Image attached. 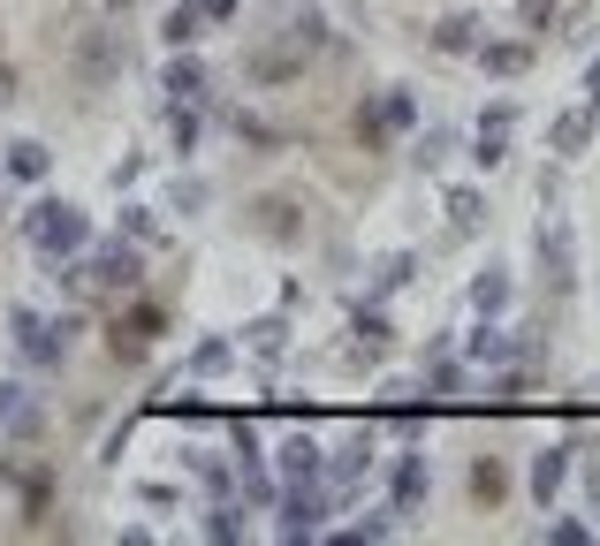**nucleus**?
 <instances>
[{
    "instance_id": "f257e3e1",
    "label": "nucleus",
    "mask_w": 600,
    "mask_h": 546,
    "mask_svg": "<svg viewBox=\"0 0 600 546\" xmlns=\"http://www.w3.org/2000/svg\"><path fill=\"white\" fill-rule=\"evenodd\" d=\"M282 31H289L282 46H266V53H252V61H244V77H252V85H297L304 61H312V53H327V16H312V8H304V16H289Z\"/></svg>"
},
{
    "instance_id": "f03ea898",
    "label": "nucleus",
    "mask_w": 600,
    "mask_h": 546,
    "mask_svg": "<svg viewBox=\"0 0 600 546\" xmlns=\"http://www.w3.org/2000/svg\"><path fill=\"white\" fill-rule=\"evenodd\" d=\"M23 244L53 266V258H77L91 244V212L85 206H69V198H39L31 206V220H23Z\"/></svg>"
},
{
    "instance_id": "7ed1b4c3",
    "label": "nucleus",
    "mask_w": 600,
    "mask_h": 546,
    "mask_svg": "<svg viewBox=\"0 0 600 546\" xmlns=\"http://www.w3.org/2000/svg\"><path fill=\"white\" fill-rule=\"evenodd\" d=\"M77 335H85V311H61V319H39V311H23V304L8 311V341H16L31 365H46V373H53V365H69Z\"/></svg>"
},
{
    "instance_id": "20e7f679",
    "label": "nucleus",
    "mask_w": 600,
    "mask_h": 546,
    "mask_svg": "<svg viewBox=\"0 0 600 546\" xmlns=\"http://www.w3.org/2000/svg\"><path fill=\"white\" fill-rule=\"evenodd\" d=\"M122 69H129L122 31H107V23L77 31V53H69V77H77V91H107L115 77H122Z\"/></svg>"
},
{
    "instance_id": "39448f33",
    "label": "nucleus",
    "mask_w": 600,
    "mask_h": 546,
    "mask_svg": "<svg viewBox=\"0 0 600 546\" xmlns=\"http://www.w3.org/2000/svg\"><path fill=\"white\" fill-rule=\"evenodd\" d=\"M228 463H236V494H244L252 508L282 502V494H274V470H266V440H258V425H252V418L228 425Z\"/></svg>"
},
{
    "instance_id": "423d86ee",
    "label": "nucleus",
    "mask_w": 600,
    "mask_h": 546,
    "mask_svg": "<svg viewBox=\"0 0 600 546\" xmlns=\"http://www.w3.org/2000/svg\"><path fill=\"white\" fill-rule=\"evenodd\" d=\"M160 335H168V311L160 304H129V311H115V327H107V357L115 365H145Z\"/></svg>"
},
{
    "instance_id": "0eeeda50",
    "label": "nucleus",
    "mask_w": 600,
    "mask_h": 546,
    "mask_svg": "<svg viewBox=\"0 0 600 546\" xmlns=\"http://www.w3.org/2000/svg\"><path fill=\"white\" fill-rule=\"evenodd\" d=\"M77 266H85V289H115V296H137V281H145V244H99V251H77Z\"/></svg>"
},
{
    "instance_id": "6e6552de",
    "label": "nucleus",
    "mask_w": 600,
    "mask_h": 546,
    "mask_svg": "<svg viewBox=\"0 0 600 546\" xmlns=\"http://www.w3.org/2000/svg\"><path fill=\"white\" fill-rule=\"evenodd\" d=\"M373 463H381V440H373V425H350L343 448L327 456V494H335V502H357V486L373 478Z\"/></svg>"
},
{
    "instance_id": "1a4fd4ad",
    "label": "nucleus",
    "mask_w": 600,
    "mask_h": 546,
    "mask_svg": "<svg viewBox=\"0 0 600 546\" xmlns=\"http://www.w3.org/2000/svg\"><path fill=\"white\" fill-rule=\"evenodd\" d=\"M244 228H252L258 244L289 251V244H304V236H312V212H304L297 198H282V190H274V198H252V206H244Z\"/></svg>"
},
{
    "instance_id": "9d476101",
    "label": "nucleus",
    "mask_w": 600,
    "mask_h": 546,
    "mask_svg": "<svg viewBox=\"0 0 600 546\" xmlns=\"http://www.w3.org/2000/svg\"><path fill=\"white\" fill-rule=\"evenodd\" d=\"M335 508L343 502L327 494V478H319V486H282V524H274V539H319Z\"/></svg>"
},
{
    "instance_id": "9b49d317",
    "label": "nucleus",
    "mask_w": 600,
    "mask_h": 546,
    "mask_svg": "<svg viewBox=\"0 0 600 546\" xmlns=\"http://www.w3.org/2000/svg\"><path fill=\"white\" fill-rule=\"evenodd\" d=\"M403 129H419V99L403 85H387L373 107H357V145H365V152H381L387 137H403Z\"/></svg>"
},
{
    "instance_id": "f8f14e48",
    "label": "nucleus",
    "mask_w": 600,
    "mask_h": 546,
    "mask_svg": "<svg viewBox=\"0 0 600 546\" xmlns=\"http://www.w3.org/2000/svg\"><path fill=\"white\" fill-rule=\"evenodd\" d=\"M540 281H548V296L578 289V236H570V220H548L540 228Z\"/></svg>"
},
{
    "instance_id": "ddd939ff",
    "label": "nucleus",
    "mask_w": 600,
    "mask_h": 546,
    "mask_svg": "<svg viewBox=\"0 0 600 546\" xmlns=\"http://www.w3.org/2000/svg\"><path fill=\"white\" fill-rule=\"evenodd\" d=\"M517 357H532V341L510 335L502 319H479L472 335H464V365H472V373H494V365H517Z\"/></svg>"
},
{
    "instance_id": "4468645a",
    "label": "nucleus",
    "mask_w": 600,
    "mask_h": 546,
    "mask_svg": "<svg viewBox=\"0 0 600 546\" xmlns=\"http://www.w3.org/2000/svg\"><path fill=\"white\" fill-rule=\"evenodd\" d=\"M395 357V327H387L381 304H357L350 311V365H387Z\"/></svg>"
},
{
    "instance_id": "2eb2a0df",
    "label": "nucleus",
    "mask_w": 600,
    "mask_h": 546,
    "mask_svg": "<svg viewBox=\"0 0 600 546\" xmlns=\"http://www.w3.org/2000/svg\"><path fill=\"white\" fill-rule=\"evenodd\" d=\"M274 478H282V486H319V478H327V448L297 425V433L274 448Z\"/></svg>"
},
{
    "instance_id": "dca6fc26",
    "label": "nucleus",
    "mask_w": 600,
    "mask_h": 546,
    "mask_svg": "<svg viewBox=\"0 0 600 546\" xmlns=\"http://www.w3.org/2000/svg\"><path fill=\"white\" fill-rule=\"evenodd\" d=\"M46 433V410L23 379H0V440H39Z\"/></svg>"
},
{
    "instance_id": "f3484780",
    "label": "nucleus",
    "mask_w": 600,
    "mask_h": 546,
    "mask_svg": "<svg viewBox=\"0 0 600 546\" xmlns=\"http://www.w3.org/2000/svg\"><path fill=\"white\" fill-rule=\"evenodd\" d=\"M433 494V463H426V448H403L395 456V486H387V508L395 516H411V508Z\"/></svg>"
},
{
    "instance_id": "a211bd4d",
    "label": "nucleus",
    "mask_w": 600,
    "mask_h": 546,
    "mask_svg": "<svg viewBox=\"0 0 600 546\" xmlns=\"http://www.w3.org/2000/svg\"><path fill=\"white\" fill-rule=\"evenodd\" d=\"M0 478H16V494H23V516H46V508H53V470H46V463L0 456Z\"/></svg>"
},
{
    "instance_id": "6ab92c4d",
    "label": "nucleus",
    "mask_w": 600,
    "mask_h": 546,
    "mask_svg": "<svg viewBox=\"0 0 600 546\" xmlns=\"http://www.w3.org/2000/svg\"><path fill=\"white\" fill-rule=\"evenodd\" d=\"M510 129H517V107H486V122H479V137H472V160L486 175L510 160Z\"/></svg>"
},
{
    "instance_id": "aec40b11",
    "label": "nucleus",
    "mask_w": 600,
    "mask_h": 546,
    "mask_svg": "<svg viewBox=\"0 0 600 546\" xmlns=\"http://www.w3.org/2000/svg\"><path fill=\"white\" fill-rule=\"evenodd\" d=\"M562 478H570V448H562V440H548V448L532 456V478H524V486H532V502H540V508H555Z\"/></svg>"
},
{
    "instance_id": "412c9836",
    "label": "nucleus",
    "mask_w": 600,
    "mask_h": 546,
    "mask_svg": "<svg viewBox=\"0 0 600 546\" xmlns=\"http://www.w3.org/2000/svg\"><path fill=\"white\" fill-rule=\"evenodd\" d=\"M244 349H252L258 365H282V357H289V311H266V319H252V327H244Z\"/></svg>"
},
{
    "instance_id": "4be33fe9",
    "label": "nucleus",
    "mask_w": 600,
    "mask_h": 546,
    "mask_svg": "<svg viewBox=\"0 0 600 546\" xmlns=\"http://www.w3.org/2000/svg\"><path fill=\"white\" fill-rule=\"evenodd\" d=\"M479 39H486V23H479L472 8H456V16L433 23V53H479Z\"/></svg>"
},
{
    "instance_id": "5701e85b",
    "label": "nucleus",
    "mask_w": 600,
    "mask_h": 546,
    "mask_svg": "<svg viewBox=\"0 0 600 546\" xmlns=\"http://www.w3.org/2000/svg\"><path fill=\"white\" fill-rule=\"evenodd\" d=\"M206 85H214V77H206V61H198L190 46L160 69V91H168V99H206Z\"/></svg>"
},
{
    "instance_id": "b1692460",
    "label": "nucleus",
    "mask_w": 600,
    "mask_h": 546,
    "mask_svg": "<svg viewBox=\"0 0 600 546\" xmlns=\"http://www.w3.org/2000/svg\"><path fill=\"white\" fill-rule=\"evenodd\" d=\"M479 69L486 77H524L532 69V39H479Z\"/></svg>"
},
{
    "instance_id": "393cba45",
    "label": "nucleus",
    "mask_w": 600,
    "mask_h": 546,
    "mask_svg": "<svg viewBox=\"0 0 600 546\" xmlns=\"http://www.w3.org/2000/svg\"><path fill=\"white\" fill-rule=\"evenodd\" d=\"M441 212H449V236H479V228H486V190L456 182V190L441 198Z\"/></svg>"
},
{
    "instance_id": "a878e982",
    "label": "nucleus",
    "mask_w": 600,
    "mask_h": 546,
    "mask_svg": "<svg viewBox=\"0 0 600 546\" xmlns=\"http://www.w3.org/2000/svg\"><path fill=\"white\" fill-rule=\"evenodd\" d=\"M586 137H593V107H562L555 122H548V145H555L562 160H570V152H586Z\"/></svg>"
},
{
    "instance_id": "bb28decb",
    "label": "nucleus",
    "mask_w": 600,
    "mask_h": 546,
    "mask_svg": "<svg viewBox=\"0 0 600 546\" xmlns=\"http://www.w3.org/2000/svg\"><path fill=\"white\" fill-rule=\"evenodd\" d=\"M464 486H472V502H479V508H502V502H510V470H502V456H479Z\"/></svg>"
},
{
    "instance_id": "cd10ccee",
    "label": "nucleus",
    "mask_w": 600,
    "mask_h": 546,
    "mask_svg": "<svg viewBox=\"0 0 600 546\" xmlns=\"http://www.w3.org/2000/svg\"><path fill=\"white\" fill-rule=\"evenodd\" d=\"M472 311L479 319H502V311H510V266H486L472 281Z\"/></svg>"
},
{
    "instance_id": "c85d7f7f",
    "label": "nucleus",
    "mask_w": 600,
    "mask_h": 546,
    "mask_svg": "<svg viewBox=\"0 0 600 546\" xmlns=\"http://www.w3.org/2000/svg\"><path fill=\"white\" fill-rule=\"evenodd\" d=\"M160 39H168L175 53H183V46H198V39H206V8H198V0H175L168 23H160Z\"/></svg>"
},
{
    "instance_id": "c756f323",
    "label": "nucleus",
    "mask_w": 600,
    "mask_h": 546,
    "mask_svg": "<svg viewBox=\"0 0 600 546\" xmlns=\"http://www.w3.org/2000/svg\"><path fill=\"white\" fill-rule=\"evenodd\" d=\"M8 175H16V182H46V175H53V152H46L39 137H16V145H8Z\"/></svg>"
},
{
    "instance_id": "7c9ffc66",
    "label": "nucleus",
    "mask_w": 600,
    "mask_h": 546,
    "mask_svg": "<svg viewBox=\"0 0 600 546\" xmlns=\"http://www.w3.org/2000/svg\"><path fill=\"white\" fill-rule=\"evenodd\" d=\"M228 365H236V341H228V335H206L198 349H190V365H183V373H190V379H220Z\"/></svg>"
},
{
    "instance_id": "2f4dec72",
    "label": "nucleus",
    "mask_w": 600,
    "mask_h": 546,
    "mask_svg": "<svg viewBox=\"0 0 600 546\" xmlns=\"http://www.w3.org/2000/svg\"><path fill=\"white\" fill-rule=\"evenodd\" d=\"M411 274H419V258H411V251H387L381 266H373V289H365V304H381V296H395L403 281H411Z\"/></svg>"
},
{
    "instance_id": "473e14b6",
    "label": "nucleus",
    "mask_w": 600,
    "mask_h": 546,
    "mask_svg": "<svg viewBox=\"0 0 600 546\" xmlns=\"http://www.w3.org/2000/svg\"><path fill=\"white\" fill-rule=\"evenodd\" d=\"M168 145L183 152V160L198 152V99H175V107H168Z\"/></svg>"
},
{
    "instance_id": "72a5a7b5",
    "label": "nucleus",
    "mask_w": 600,
    "mask_h": 546,
    "mask_svg": "<svg viewBox=\"0 0 600 546\" xmlns=\"http://www.w3.org/2000/svg\"><path fill=\"white\" fill-rule=\"evenodd\" d=\"M532 395V373H517V365H494V379H486V403H502V410H517Z\"/></svg>"
},
{
    "instance_id": "f704fd0d",
    "label": "nucleus",
    "mask_w": 600,
    "mask_h": 546,
    "mask_svg": "<svg viewBox=\"0 0 600 546\" xmlns=\"http://www.w3.org/2000/svg\"><path fill=\"white\" fill-rule=\"evenodd\" d=\"M190 470H198V486H206L214 502H228V494H236V463H220V456H190Z\"/></svg>"
},
{
    "instance_id": "c9c22d12",
    "label": "nucleus",
    "mask_w": 600,
    "mask_h": 546,
    "mask_svg": "<svg viewBox=\"0 0 600 546\" xmlns=\"http://www.w3.org/2000/svg\"><path fill=\"white\" fill-rule=\"evenodd\" d=\"M206 539L236 546V539H244V508H236V502H214V508H206Z\"/></svg>"
},
{
    "instance_id": "e433bc0d",
    "label": "nucleus",
    "mask_w": 600,
    "mask_h": 546,
    "mask_svg": "<svg viewBox=\"0 0 600 546\" xmlns=\"http://www.w3.org/2000/svg\"><path fill=\"white\" fill-rule=\"evenodd\" d=\"M129 244H160V206H122Z\"/></svg>"
},
{
    "instance_id": "4c0bfd02",
    "label": "nucleus",
    "mask_w": 600,
    "mask_h": 546,
    "mask_svg": "<svg viewBox=\"0 0 600 546\" xmlns=\"http://www.w3.org/2000/svg\"><path fill=\"white\" fill-rule=\"evenodd\" d=\"M517 23H524V31H532V39H540V31H548V23H555V0H517Z\"/></svg>"
},
{
    "instance_id": "58836bf2",
    "label": "nucleus",
    "mask_w": 600,
    "mask_h": 546,
    "mask_svg": "<svg viewBox=\"0 0 600 546\" xmlns=\"http://www.w3.org/2000/svg\"><path fill=\"white\" fill-rule=\"evenodd\" d=\"M449 145H456L449 129H426V137H419V168H441V160H449Z\"/></svg>"
},
{
    "instance_id": "ea45409f",
    "label": "nucleus",
    "mask_w": 600,
    "mask_h": 546,
    "mask_svg": "<svg viewBox=\"0 0 600 546\" xmlns=\"http://www.w3.org/2000/svg\"><path fill=\"white\" fill-rule=\"evenodd\" d=\"M236 137H244V145H282V137L258 122V115H236Z\"/></svg>"
},
{
    "instance_id": "a19ab883",
    "label": "nucleus",
    "mask_w": 600,
    "mask_h": 546,
    "mask_svg": "<svg viewBox=\"0 0 600 546\" xmlns=\"http://www.w3.org/2000/svg\"><path fill=\"white\" fill-rule=\"evenodd\" d=\"M586 539H593V532H586V524H570V516L548 524V546H586Z\"/></svg>"
},
{
    "instance_id": "79ce46f5",
    "label": "nucleus",
    "mask_w": 600,
    "mask_h": 546,
    "mask_svg": "<svg viewBox=\"0 0 600 546\" xmlns=\"http://www.w3.org/2000/svg\"><path fill=\"white\" fill-rule=\"evenodd\" d=\"M129 433H137V418H122V425H115V433H107V448H99V456H107V463H122V456H129Z\"/></svg>"
},
{
    "instance_id": "37998d69",
    "label": "nucleus",
    "mask_w": 600,
    "mask_h": 546,
    "mask_svg": "<svg viewBox=\"0 0 600 546\" xmlns=\"http://www.w3.org/2000/svg\"><path fill=\"white\" fill-rule=\"evenodd\" d=\"M137 502H145V508H175L183 494H175V486H137Z\"/></svg>"
},
{
    "instance_id": "c03bdc74",
    "label": "nucleus",
    "mask_w": 600,
    "mask_h": 546,
    "mask_svg": "<svg viewBox=\"0 0 600 546\" xmlns=\"http://www.w3.org/2000/svg\"><path fill=\"white\" fill-rule=\"evenodd\" d=\"M198 8H206V23H228V16H236L244 0H198Z\"/></svg>"
},
{
    "instance_id": "a18cd8bd",
    "label": "nucleus",
    "mask_w": 600,
    "mask_h": 546,
    "mask_svg": "<svg viewBox=\"0 0 600 546\" xmlns=\"http://www.w3.org/2000/svg\"><path fill=\"white\" fill-rule=\"evenodd\" d=\"M586 107L600 115V53H593V69H586Z\"/></svg>"
},
{
    "instance_id": "49530a36",
    "label": "nucleus",
    "mask_w": 600,
    "mask_h": 546,
    "mask_svg": "<svg viewBox=\"0 0 600 546\" xmlns=\"http://www.w3.org/2000/svg\"><path fill=\"white\" fill-rule=\"evenodd\" d=\"M0 107H16V69L0 61Z\"/></svg>"
},
{
    "instance_id": "de8ad7c7",
    "label": "nucleus",
    "mask_w": 600,
    "mask_h": 546,
    "mask_svg": "<svg viewBox=\"0 0 600 546\" xmlns=\"http://www.w3.org/2000/svg\"><path fill=\"white\" fill-rule=\"evenodd\" d=\"M593 502H600V463H593Z\"/></svg>"
},
{
    "instance_id": "09e8293b",
    "label": "nucleus",
    "mask_w": 600,
    "mask_h": 546,
    "mask_svg": "<svg viewBox=\"0 0 600 546\" xmlns=\"http://www.w3.org/2000/svg\"><path fill=\"white\" fill-rule=\"evenodd\" d=\"M115 8H129V0H115Z\"/></svg>"
}]
</instances>
